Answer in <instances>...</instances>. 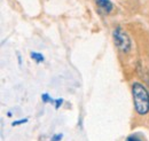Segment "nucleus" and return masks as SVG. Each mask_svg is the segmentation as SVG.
Returning <instances> with one entry per match:
<instances>
[{"mask_svg":"<svg viewBox=\"0 0 149 141\" xmlns=\"http://www.w3.org/2000/svg\"><path fill=\"white\" fill-rule=\"evenodd\" d=\"M26 122H28V118H24V119H19V121L13 122L12 125H13V126H16V125H21V124H23V123H26Z\"/></svg>","mask_w":149,"mask_h":141,"instance_id":"8","label":"nucleus"},{"mask_svg":"<svg viewBox=\"0 0 149 141\" xmlns=\"http://www.w3.org/2000/svg\"><path fill=\"white\" fill-rule=\"evenodd\" d=\"M132 95L135 110L139 115H146L149 111V93L147 88L140 83L132 85Z\"/></svg>","mask_w":149,"mask_h":141,"instance_id":"1","label":"nucleus"},{"mask_svg":"<svg viewBox=\"0 0 149 141\" xmlns=\"http://www.w3.org/2000/svg\"><path fill=\"white\" fill-rule=\"evenodd\" d=\"M94 2L97 5V7H100L104 13H110L112 10V2L110 0H94Z\"/></svg>","mask_w":149,"mask_h":141,"instance_id":"3","label":"nucleus"},{"mask_svg":"<svg viewBox=\"0 0 149 141\" xmlns=\"http://www.w3.org/2000/svg\"><path fill=\"white\" fill-rule=\"evenodd\" d=\"M30 55H31V59L35 60L37 63H41V62H44V60H45L44 55L40 53H37V52H32Z\"/></svg>","mask_w":149,"mask_h":141,"instance_id":"4","label":"nucleus"},{"mask_svg":"<svg viewBox=\"0 0 149 141\" xmlns=\"http://www.w3.org/2000/svg\"><path fill=\"white\" fill-rule=\"evenodd\" d=\"M54 103H55V108H56V109H58L60 107L62 106V103H63V100H62V99H57V100H55V101H54Z\"/></svg>","mask_w":149,"mask_h":141,"instance_id":"9","label":"nucleus"},{"mask_svg":"<svg viewBox=\"0 0 149 141\" xmlns=\"http://www.w3.org/2000/svg\"><path fill=\"white\" fill-rule=\"evenodd\" d=\"M126 141H143V140H142V138H141L140 135H138V134H132L130 137H127Z\"/></svg>","mask_w":149,"mask_h":141,"instance_id":"6","label":"nucleus"},{"mask_svg":"<svg viewBox=\"0 0 149 141\" xmlns=\"http://www.w3.org/2000/svg\"><path fill=\"white\" fill-rule=\"evenodd\" d=\"M112 38H113V43L116 45V47L120 51V52H129L131 48V39L129 35L120 28L117 27L113 31H112Z\"/></svg>","mask_w":149,"mask_h":141,"instance_id":"2","label":"nucleus"},{"mask_svg":"<svg viewBox=\"0 0 149 141\" xmlns=\"http://www.w3.org/2000/svg\"><path fill=\"white\" fill-rule=\"evenodd\" d=\"M41 100H42V102H45V103H48V102H54L55 100H53L47 93H44L42 95H41Z\"/></svg>","mask_w":149,"mask_h":141,"instance_id":"5","label":"nucleus"},{"mask_svg":"<svg viewBox=\"0 0 149 141\" xmlns=\"http://www.w3.org/2000/svg\"><path fill=\"white\" fill-rule=\"evenodd\" d=\"M62 138H63V134H61V133L54 134V135L52 137V141H61L62 140Z\"/></svg>","mask_w":149,"mask_h":141,"instance_id":"7","label":"nucleus"}]
</instances>
